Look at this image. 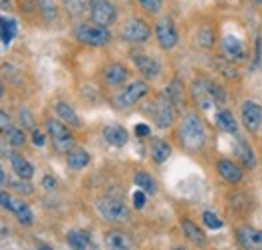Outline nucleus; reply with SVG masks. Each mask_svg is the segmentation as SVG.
<instances>
[{
	"mask_svg": "<svg viewBox=\"0 0 262 250\" xmlns=\"http://www.w3.org/2000/svg\"><path fill=\"white\" fill-rule=\"evenodd\" d=\"M210 93L214 97V101H226V95H224V89L222 87H218L216 83H210Z\"/></svg>",
	"mask_w": 262,
	"mask_h": 250,
	"instance_id": "37",
	"label": "nucleus"
},
{
	"mask_svg": "<svg viewBox=\"0 0 262 250\" xmlns=\"http://www.w3.org/2000/svg\"><path fill=\"white\" fill-rule=\"evenodd\" d=\"M67 244L75 250H85V248H89V246H93L89 234H87V232H81V230H71V232L67 234Z\"/></svg>",
	"mask_w": 262,
	"mask_h": 250,
	"instance_id": "21",
	"label": "nucleus"
},
{
	"mask_svg": "<svg viewBox=\"0 0 262 250\" xmlns=\"http://www.w3.org/2000/svg\"><path fill=\"white\" fill-rule=\"evenodd\" d=\"M105 244L113 250H123V248H129L131 240L127 238V234L115 230V232H109V234L105 236Z\"/></svg>",
	"mask_w": 262,
	"mask_h": 250,
	"instance_id": "25",
	"label": "nucleus"
},
{
	"mask_svg": "<svg viewBox=\"0 0 262 250\" xmlns=\"http://www.w3.org/2000/svg\"><path fill=\"white\" fill-rule=\"evenodd\" d=\"M89 161H91L89 152H87V150H81V148L71 150L69 156H67V165H69V170H73V172H81L83 168H87Z\"/></svg>",
	"mask_w": 262,
	"mask_h": 250,
	"instance_id": "18",
	"label": "nucleus"
},
{
	"mask_svg": "<svg viewBox=\"0 0 262 250\" xmlns=\"http://www.w3.org/2000/svg\"><path fill=\"white\" fill-rule=\"evenodd\" d=\"M240 242L244 246H262V232L260 230H252V228H242L238 234Z\"/></svg>",
	"mask_w": 262,
	"mask_h": 250,
	"instance_id": "26",
	"label": "nucleus"
},
{
	"mask_svg": "<svg viewBox=\"0 0 262 250\" xmlns=\"http://www.w3.org/2000/svg\"><path fill=\"white\" fill-rule=\"evenodd\" d=\"M20 119H23V123L27 125V127H33V117H31V113L27 109L20 111Z\"/></svg>",
	"mask_w": 262,
	"mask_h": 250,
	"instance_id": "44",
	"label": "nucleus"
},
{
	"mask_svg": "<svg viewBox=\"0 0 262 250\" xmlns=\"http://www.w3.org/2000/svg\"><path fill=\"white\" fill-rule=\"evenodd\" d=\"M36 2H38V10L45 16V20L53 23L57 18V4H55V0H36Z\"/></svg>",
	"mask_w": 262,
	"mask_h": 250,
	"instance_id": "32",
	"label": "nucleus"
},
{
	"mask_svg": "<svg viewBox=\"0 0 262 250\" xmlns=\"http://www.w3.org/2000/svg\"><path fill=\"white\" fill-rule=\"evenodd\" d=\"M254 2H256V4H262V0H254Z\"/></svg>",
	"mask_w": 262,
	"mask_h": 250,
	"instance_id": "48",
	"label": "nucleus"
},
{
	"mask_svg": "<svg viewBox=\"0 0 262 250\" xmlns=\"http://www.w3.org/2000/svg\"><path fill=\"white\" fill-rule=\"evenodd\" d=\"M16 34V23L8 20V18H0V40L4 45H8Z\"/></svg>",
	"mask_w": 262,
	"mask_h": 250,
	"instance_id": "30",
	"label": "nucleus"
},
{
	"mask_svg": "<svg viewBox=\"0 0 262 250\" xmlns=\"http://www.w3.org/2000/svg\"><path fill=\"white\" fill-rule=\"evenodd\" d=\"M139 6L149 14H158L162 10V0H139Z\"/></svg>",
	"mask_w": 262,
	"mask_h": 250,
	"instance_id": "35",
	"label": "nucleus"
},
{
	"mask_svg": "<svg viewBox=\"0 0 262 250\" xmlns=\"http://www.w3.org/2000/svg\"><path fill=\"white\" fill-rule=\"evenodd\" d=\"M216 170H218V174H220L228 184H240V182H242V170H240V165H236V163L230 161V159H220L218 165H216Z\"/></svg>",
	"mask_w": 262,
	"mask_h": 250,
	"instance_id": "15",
	"label": "nucleus"
},
{
	"mask_svg": "<svg viewBox=\"0 0 262 250\" xmlns=\"http://www.w3.org/2000/svg\"><path fill=\"white\" fill-rule=\"evenodd\" d=\"M4 182H6V174H4V170L0 168V186H2Z\"/></svg>",
	"mask_w": 262,
	"mask_h": 250,
	"instance_id": "45",
	"label": "nucleus"
},
{
	"mask_svg": "<svg viewBox=\"0 0 262 250\" xmlns=\"http://www.w3.org/2000/svg\"><path fill=\"white\" fill-rule=\"evenodd\" d=\"M242 123L250 133H256L262 125V109L256 101H246L242 105Z\"/></svg>",
	"mask_w": 262,
	"mask_h": 250,
	"instance_id": "11",
	"label": "nucleus"
},
{
	"mask_svg": "<svg viewBox=\"0 0 262 250\" xmlns=\"http://www.w3.org/2000/svg\"><path fill=\"white\" fill-rule=\"evenodd\" d=\"M8 127H12V121H10V117L0 109V131H6Z\"/></svg>",
	"mask_w": 262,
	"mask_h": 250,
	"instance_id": "40",
	"label": "nucleus"
},
{
	"mask_svg": "<svg viewBox=\"0 0 262 250\" xmlns=\"http://www.w3.org/2000/svg\"><path fill=\"white\" fill-rule=\"evenodd\" d=\"M10 165H12L14 174H16L20 180H31L34 176L33 163H31L27 157L20 156V154H10Z\"/></svg>",
	"mask_w": 262,
	"mask_h": 250,
	"instance_id": "16",
	"label": "nucleus"
},
{
	"mask_svg": "<svg viewBox=\"0 0 262 250\" xmlns=\"http://www.w3.org/2000/svg\"><path fill=\"white\" fill-rule=\"evenodd\" d=\"M192 99L196 101V105L200 109H210L214 105V97L210 93V81L196 79L192 83Z\"/></svg>",
	"mask_w": 262,
	"mask_h": 250,
	"instance_id": "13",
	"label": "nucleus"
},
{
	"mask_svg": "<svg viewBox=\"0 0 262 250\" xmlns=\"http://www.w3.org/2000/svg\"><path fill=\"white\" fill-rule=\"evenodd\" d=\"M149 152H151V159L158 161V163H164L165 159L171 156V148H169V143L164 141V139H154Z\"/></svg>",
	"mask_w": 262,
	"mask_h": 250,
	"instance_id": "22",
	"label": "nucleus"
},
{
	"mask_svg": "<svg viewBox=\"0 0 262 250\" xmlns=\"http://www.w3.org/2000/svg\"><path fill=\"white\" fill-rule=\"evenodd\" d=\"M95 206H97L99 216L103 220H107V222L119 224V222H127L129 220V208L117 198H101V200H97Z\"/></svg>",
	"mask_w": 262,
	"mask_h": 250,
	"instance_id": "4",
	"label": "nucleus"
},
{
	"mask_svg": "<svg viewBox=\"0 0 262 250\" xmlns=\"http://www.w3.org/2000/svg\"><path fill=\"white\" fill-rule=\"evenodd\" d=\"M216 125L226 133H232V135L238 133V123H236V119L230 111H218L216 113Z\"/></svg>",
	"mask_w": 262,
	"mask_h": 250,
	"instance_id": "24",
	"label": "nucleus"
},
{
	"mask_svg": "<svg viewBox=\"0 0 262 250\" xmlns=\"http://www.w3.org/2000/svg\"><path fill=\"white\" fill-rule=\"evenodd\" d=\"M149 133H151V129H149V125H145V123L135 125V135H137V137H147Z\"/></svg>",
	"mask_w": 262,
	"mask_h": 250,
	"instance_id": "39",
	"label": "nucleus"
},
{
	"mask_svg": "<svg viewBox=\"0 0 262 250\" xmlns=\"http://www.w3.org/2000/svg\"><path fill=\"white\" fill-rule=\"evenodd\" d=\"M127 77H129V71L121 62H111L103 71V79H105V83L109 87H121L127 81Z\"/></svg>",
	"mask_w": 262,
	"mask_h": 250,
	"instance_id": "14",
	"label": "nucleus"
},
{
	"mask_svg": "<svg viewBox=\"0 0 262 250\" xmlns=\"http://www.w3.org/2000/svg\"><path fill=\"white\" fill-rule=\"evenodd\" d=\"M154 121L160 129H167L173 121V101L167 95H162L156 101V105H154Z\"/></svg>",
	"mask_w": 262,
	"mask_h": 250,
	"instance_id": "9",
	"label": "nucleus"
},
{
	"mask_svg": "<svg viewBox=\"0 0 262 250\" xmlns=\"http://www.w3.org/2000/svg\"><path fill=\"white\" fill-rule=\"evenodd\" d=\"M222 53H224V57L230 62H238L246 59V47H244V43L238 36H232V34L224 36V40H222Z\"/></svg>",
	"mask_w": 262,
	"mask_h": 250,
	"instance_id": "12",
	"label": "nucleus"
},
{
	"mask_svg": "<svg viewBox=\"0 0 262 250\" xmlns=\"http://www.w3.org/2000/svg\"><path fill=\"white\" fill-rule=\"evenodd\" d=\"M147 93H149V87H147L145 81H133V83H129L127 87H123L119 93L115 95L113 103H115V107L125 109V107L135 105L137 101H141Z\"/></svg>",
	"mask_w": 262,
	"mask_h": 250,
	"instance_id": "5",
	"label": "nucleus"
},
{
	"mask_svg": "<svg viewBox=\"0 0 262 250\" xmlns=\"http://www.w3.org/2000/svg\"><path fill=\"white\" fill-rule=\"evenodd\" d=\"M2 95H4V83L0 81V97H2Z\"/></svg>",
	"mask_w": 262,
	"mask_h": 250,
	"instance_id": "47",
	"label": "nucleus"
},
{
	"mask_svg": "<svg viewBox=\"0 0 262 250\" xmlns=\"http://www.w3.org/2000/svg\"><path fill=\"white\" fill-rule=\"evenodd\" d=\"M55 111H57V115H59V119L61 121H65L69 125H75V127H79L81 125V119H79V115L75 113V109L65 103V101H59V103H55Z\"/></svg>",
	"mask_w": 262,
	"mask_h": 250,
	"instance_id": "20",
	"label": "nucleus"
},
{
	"mask_svg": "<svg viewBox=\"0 0 262 250\" xmlns=\"http://www.w3.org/2000/svg\"><path fill=\"white\" fill-rule=\"evenodd\" d=\"M133 182H135V186L139 187V190H143L145 194H156V190H158L154 178L149 174H145V172H137L133 176Z\"/></svg>",
	"mask_w": 262,
	"mask_h": 250,
	"instance_id": "28",
	"label": "nucleus"
},
{
	"mask_svg": "<svg viewBox=\"0 0 262 250\" xmlns=\"http://www.w3.org/2000/svg\"><path fill=\"white\" fill-rule=\"evenodd\" d=\"M156 36H158V43L164 51H171L178 45V31H176L173 20L171 18H162L156 25Z\"/></svg>",
	"mask_w": 262,
	"mask_h": 250,
	"instance_id": "8",
	"label": "nucleus"
},
{
	"mask_svg": "<svg viewBox=\"0 0 262 250\" xmlns=\"http://www.w3.org/2000/svg\"><path fill=\"white\" fill-rule=\"evenodd\" d=\"M75 36L79 43L83 45H89V47H105L111 43V32L107 27H101V25H79L75 29Z\"/></svg>",
	"mask_w": 262,
	"mask_h": 250,
	"instance_id": "3",
	"label": "nucleus"
},
{
	"mask_svg": "<svg viewBox=\"0 0 262 250\" xmlns=\"http://www.w3.org/2000/svg\"><path fill=\"white\" fill-rule=\"evenodd\" d=\"M182 230H184L186 238L192 240L194 244H206V236H204V232L198 228L192 220H188V218L182 220Z\"/></svg>",
	"mask_w": 262,
	"mask_h": 250,
	"instance_id": "23",
	"label": "nucleus"
},
{
	"mask_svg": "<svg viewBox=\"0 0 262 250\" xmlns=\"http://www.w3.org/2000/svg\"><path fill=\"white\" fill-rule=\"evenodd\" d=\"M89 16L95 25L109 27L117 18V10L109 0H89Z\"/></svg>",
	"mask_w": 262,
	"mask_h": 250,
	"instance_id": "6",
	"label": "nucleus"
},
{
	"mask_svg": "<svg viewBox=\"0 0 262 250\" xmlns=\"http://www.w3.org/2000/svg\"><path fill=\"white\" fill-rule=\"evenodd\" d=\"M149 34H151V29H149L143 20H139V18L129 20V23L123 27V31H121L123 40H127L131 45H141V43H145V40L149 38Z\"/></svg>",
	"mask_w": 262,
	"mask_h": 250,
	"instance_id": "7",
	"label": "nucleus"
},
{
	"mask_svg": "<svg viewBox=\"0 0 262 250\" xmlns=\"http://www.w3.org/2000/svg\"><path fill=\"white\" fill-rule=\"evenodd\" d=\"M216 43V34H214V29L210 25H202L200 31H198V45L202 49H212Z\"/></svg>",
	"mask_w": 262,
	"mask_h": 250,
	"instance_id": "27",
	"label": "nucleus"
},
{
	"mask_svg": "<svg viewBox=\"0 0 262 250\" xmlns=\"http://www.w3.org/2000/svg\"><path fill=\"white\" fill-rule=\"evenodd\" d=\"M33 143L34 145H38V148L45 145V135H42L38 129H33Z\"/></svg>",
	"mask_w": 262,
	"mask_h": 250,
	"instance_id": "41",
	"label": "nucleus"
},
{
	"mask_svg": "<svg viewBox=\"0 0 262 250\" xmlns=\"http://www.w3.org/2000/svg\"><path fill=\"white\" fill-rule=\"evenodd\" d=\"M103 137L107 143L115 145V148H121L127 143V131L121 127V125H107L103 129Z\"/></svg>",
	"mask_w": 262,
	"mask_h": 250,
	"instance_id": "17",
	"label": "nucleus"
},
{
	"mask_svg": "<svg viewBox=\"0 0 262 250\" xmlns=\"http://www.w3.org/2000/svg\"><path fill=\"white\" fill-rule=\"evenodd\" d=\"M10 186H12L14 192H20V194H33V186L27 184V180H23V182H12Z\"/></svg>",
	"mask_w": 262,
	"mask_h": 250,
	"instance_id": "38",
	"label": "nucleus"
},
{
	"mask_svg": "<svg viewBox=\"0 0 262 250\" xmlns=\"http://www.w3.org/2000/svg\"><path fill=\"white\" fill-rule=\"evenodd\" d=\"M8 210L16 216V220H18L20 224H25V226H31V224L34 222L33 210H31V208H29V204H27V202H23V200H12Z\"/></svg>",
	"mask_w": 262,
	"mask_h": 250,
	"instance_id": "19",
	"label": "nucleus"
},
{
	"mask_svg": "<svg viewBox=\"0 0 262 250\" xmlns=\"http://www.w3.org/2000/svg\"><path fill=\"white\" fill-rule=\"evenodd\" d=\"M202 220H204V224H206L210 230H218V228L224 226V222L218 218L214 212H204V214H202Z\"/></svg>",
	"mask_w": 262,
	"mask_h": 250,
	"instance_id": "34",
	"label": "nucleus"
},
{
	"mask_svg": "<svg viewBox=\"0 0 262 250\" xmlns=\"http://www.w3.org/2000/svg\"><path fill=\"white\" fill-rule=\"evenodd\" d=\"M236 154L240 156V159L244 161V165L246 168H254V154H252V150H250V145L246 143V141H242V139H236Z\"/></svg>",
	"mask_w": 262,
	"mask_h": 250,
	"instance_id": "29",
	"label": "nucleus"
},
{
	"mask_svg": "<svg viewBox=\"0 0 262 250\" xmlns=\"http://www.w3.org/2000/svg\"><path fill=\"white\" fill-rule=\"evenodd\" d=\"M42 186H45V190H49V192H53L55 187H57V182L51 178V176H47V178H42Z\"/></svg>",
	"mask_w": 262,
	"mask_h": 250,
	"instance_id": "43",
	"label": "nucleus"
},
{
	"mask_svg": "<svg viewBox=\"0 0 262 250\" xmlns=\"http://www.w3.org/2000/svg\"><path fill=\"white\" fill-rule=\"evenodd\" d=\"M4 154H6V148H4L2 143H0V156H4Z\"/></svg>",
	"mask_w": 262,
	"mask_h": 250,
	"instance_id": "46",
	"label": "nucleus"
},
{
	"mask_svg": "<svg viewBox=\"0 0 262 250\" xmlns=\"http://www.w3.org/2000/svg\"><path fill=\"white\" fill-rule=\"evenodd\" d=\"M10 202H12V198H10L6 192H2V190H0V206L8 210V208H10Z\"/></svg>",
	"mask_w": 262,
	"mask_h": 250,
	"instance_id": "42",
	"label": "nucleus"
},
{
	"mask_svg": "<svg viewBox=\"0 0 262 250\" xmlns=\"http://www.w3.org/2000/svg\"><path fill=\"white\" fill-rule=\"evenodd\" d=\"M4 133H6V141H8L10 145H14V148L25 145V141H27L25 131H23V129H18V127H8Z\"/></svg>",
	"mask_w": 262,
	"mask_h": 250,
	"instance_id": "31",
	"label": "nucleus"
},
{
	"mask_svg": "<svg viewBox=\"0 0 262 250\" xmlns=\"http://www.w3.org/2000/svg\"><path fill=\"white\" fill-rule=\"evenodd\" d=\"M178 135H180L182 145H184L186 150H190V152L202 150V148L206 145V137H208V135H206V127H204L202 119L198 117L196 113L184 115V119H182V123H180Z\"/></svg>",
	"mask_w": 262,
	"mask_h": 250,
	"instance_id": "1",
	"label": "nucleus"
},
{
	"mask_svg": "<svg viewBox=\"0 0 262 250\" xmlns=\"http://www.w3.org/2000/svg\"><path fill=\"white\" fill-rule=\"evenodd\" d=\"M133 206H135L137 210H141V208L145 206V192H143V190H135V192H133Z\"/></svg>",
	"mask_w": 262,
	"mask_h": 250,
	"instance_id": "36",
	"label": "nucleus"
},
{
	"mask_svg": "<svg viewBox=\"0 0 262 250\" xmlns=\"http://www.w3.org/2000/svg\"><path fill=\"white\" fill-rule=\"evenodd\" d=\"M47 131H49V137L53 141L55 152L69 154L71 150H75V137H73V133L69 131V127L63 121H59V119H47Z\"/></svg>",
	"mask_w": 262,
	"mask_h": 250,
	"instance_id": "2",
	"label": "nucleus"
},
{
	"mask_svg": "<svg viewBox=\"0 0 262 250\" xmlns=\"http://www.w3.org/2000/svg\"><path fill=\"white\" fill-rule=\"evenodd\" d=\"M63 4H65L67 12L73 14V16H81L89 6L87 0H63Z\"/></svg>",
	"mask_w": 262,
	"mask_h": 250,
	"instance_id": "33",
	"label": "nucleus"
},
{
	"mask_svg": "<svg viewBox=\"0 0 262 250\" xmlns=\"http://www.w3.org/2000/svg\"><path fill=\"white\" fill-rule=\"evenodd\" d=\"M131 61L137 67V71L145 77V79H158L162 73L160 62L156 61L154 57L145 55V53H131Z\"/></svg>",
	"mask_w": 262,
	"mask_h": 250,
	"instance_id": "10",
	"label": "nucleus"
}]
</instances>
